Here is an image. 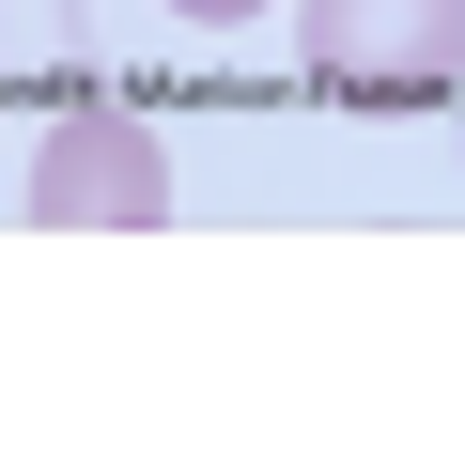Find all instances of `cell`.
Masks as SVG:
<instances>
[{
    "label": "cell",
    "instance_id": "cell-2",
    "mask_svg": "<svg viewBox=\"0 0 465 450\" xmlns=\"http://www.w3.org/2000/svg\"><path fill=\"white\" fill-rule=\"evenodd\" d=\"M32 217L47 234H140V217H171V140L140 125V109H63L47 140H32Z\"/></svg>",
    "mask_w": 465,
    "mask_h": 450
},
{
    "label": "cell",
    "instance_id": "cell-3",
    "mask_svg": "<svg viewBox=\"0 0 465 450\" xmlns=\"http://www.w3.org/2000/svg\"><path fill=\"white\" fill-rule=\"evenodd\" d=\"M186 32H249V16H280V0H171Z\"/></svg>",
    "mask_w": 465,
    "mask_h": 450
},
{
    "label": "cell",
    "instance_id": "cell-1",
    "mask_svg": "<svg viewBox=\"0 0 465 450\" xmlns=\"http://www.w3.org/2000/svg\"><path fill=\"white\" fill-rule=\"evenodd\" d=\"M295 47L341 109H434L465 78V0H295Z\"/></svg>",
    "mask_w": 465,
    "mask_h": 450
}]
</instances>
